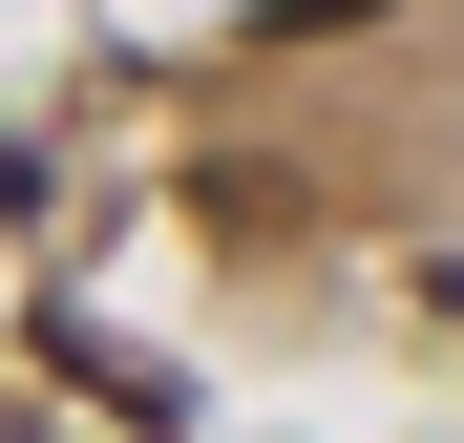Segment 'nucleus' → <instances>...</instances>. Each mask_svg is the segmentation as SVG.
Listing matches in <instances>:
<instances>
[{
	"mask_svg": "<svg viewBox=\"0 0 464 443\" xmlns=\"http://www.w3.org/2000/svg\"><path fill=\"white\" fill-rule=\"evenodd\" d=\"M0 211H43V169H22V148H0Z\"/></svg>",
	"mask_w": 464,
	"mask_h": 443,
	"instance_id": "obj_1",
	"label": "nucleus"
}]
</instances>
